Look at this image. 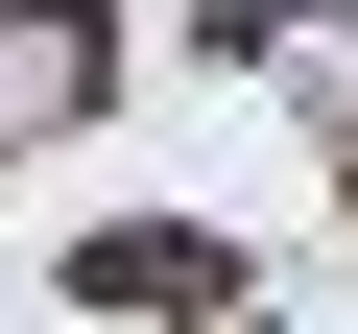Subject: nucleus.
I'll use <instances>...</instances> for the list:
<instances>
[{
	"label": "nucleus",
	"instance_id": "obj_1",
	"mask_svg": "<svg viewBox=\"0 0 358 334\" xmlns=\"http://www.w3.org/2000/svg\"><path fill=\"white\" fill-rule=\"evenodd\" d=\"M96 96H120L96 0H0V143H96Z\"/></svg>",
	"mask_w": 358,
	"mask_h": 334
},
{
	"label": "nucleus",
	"instance_id": "obj_2",
	"mask_svg": "<svg viewBox=\"0 0 358 334\" xmlns=\"http://www.w3.org/2000/svg\"><path fill=\"white\" fill-rule=\"evenodd\" d=\"M72 310H143V334H215V310H239V263H215L192 215H120V239H72Z\"/></svg>",
	"mask_w": 358,
	"mask_h": 334
},
{
	"label": "nucleus",
	"instance_id": "obj_3",
	"mask_svg": "<svg viewBox=\"0 0 358 334\" xmlns=\"http://www.w3.org/2000/svg\"><path fill=\"white\" fill-rule=\"evenodd\" d=\"M215 72H263V96H310L358 143V0H215Z\"/></svg>",
	"mask_w": 358,
	"mask_h": 334
}]
</instances>
